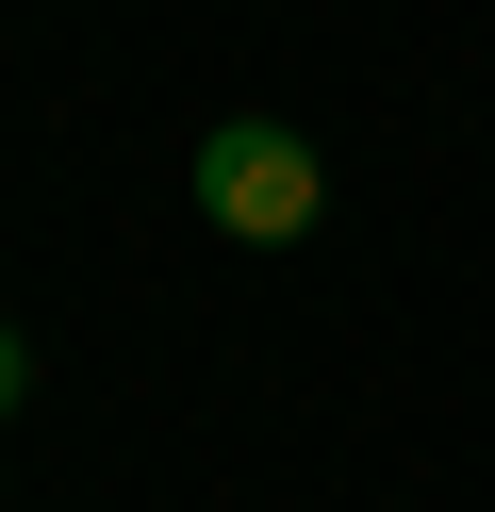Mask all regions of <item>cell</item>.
Wrapping results in <instances>:
<instances>
[{
    "instance_id": "cell-1",
    "label": "cell",
    "mask_w": 495,
    "mask_h": 512,
    "mask_svg": "<svg viewBox=\"0 0 495 512\" xmlns=\"http://www.w3.org/2000/svg\"><path fill=\"white\" fill-rule=\"evenodd\" d=\"M198 215H215L231 248H297L330 215L314 133H297V116H215V133H198Z\"/></svg>"
},
{
    "instance_id": "cell-2",
    "label": "cell",
    "mask_w": 495,
    "mask_h": 512,
    "mask_svg": "<svg viewBox=\"0 0 495 512\" xmlns=\"http://www.w3.org/2000/svg\"><path fill=\"white\" fill-rule=\"evenodd\" d=\"M17 397H33V347H17V331H0V413H17Z\"/></svg>"
}]
</instances>
